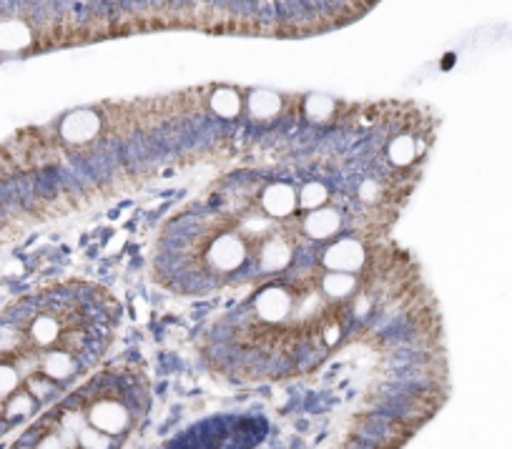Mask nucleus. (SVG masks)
<instances>
[{"label": "nucleus", "mask_w": 512, "mask_h": 449, "mask_svg": "<svg viewBox=\"0 0 512 449\" xmlns=\"http://www.w3.org/2000/svg\"><path fill=\"white\" fill-rule=\"evenodd\" d=\"M435 138L417 106L339 108L309 154L231 171L161 231L154 276L209 294L312 269L392 229Z\"/></svg>", "instance_id": "1"}, {"label": "nucleus", "mask_w": 512, "mask_h": 449, "mask_svg": "<svg viewBox=\"0 0 512 449\" xmlns=\"http://www.w3.org/2000/svg\"><path fill=\"white\" fill-rule=\"evenodd\" d=\"M392 249L359 244L312 269L267 281L214 329L206 357L234 379L292 377L339 342L372 294L377 259Z\"/></svg>", "instance_id": "2"}, {"label": "nucleus", "mask_w": 512, "mask_h": 449, "mask_svg": "<svg viewBox=\"0 0 512 449\" xmlns=\"http://www.w3.org/2000/svg\"><path fill=\"white\" fill-rule=\"evenodd\" d=\"M121 304L101 284L66 279L0 312V437L36 422L106 357Z\"/></svg>", "instance_id": "3"}, {"label": "nucleus", "mask_w": 512, "mask_h": 449, "mask_svg": "<svg viewBox=\"0 0 512 449\" xmlns=\"http://www.w3.org/2000/svg\"><path fill=\"white\" fill-rule=\"evenodd\" d=\"M149 407L144 369L106 367L46 409L11 449H121Z\"/></svg>", "instance_id": "4"}]
</instances>
